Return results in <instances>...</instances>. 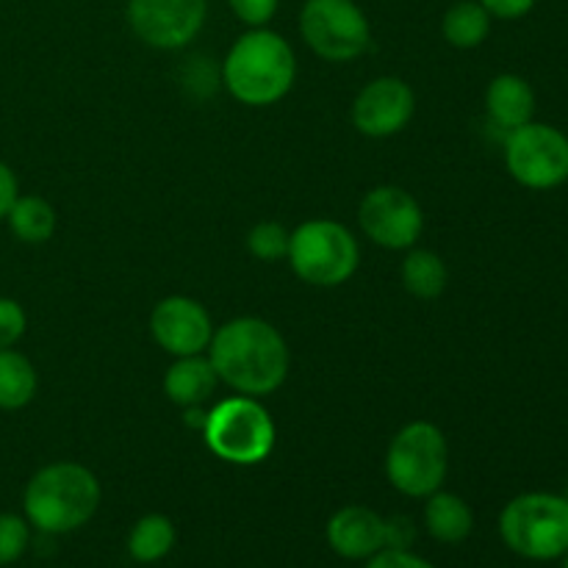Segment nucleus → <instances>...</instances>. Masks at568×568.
<instances>
[{
    "label": "nucleus",
    "mask_w": 568,
    "mask_h": 568,
    "mask_svg": "<svg viewBox=\"0 0 568 568\" xmlns=\"http://www.w3.org/2000/svg\"><path fill=\"white\" fill-rule=\"evenodd\" d=\"M364 568H436L430 560H425L422 555L410 552V549H381L377 555H372L366 560Z\"/></svg>",
    "instance_id": "27"
},
{
    "label": "nucleus",
    "mask_w": 568,
    "mask_h": 568,
    "mask_svg": "<svg viewBox=\"0 0 568 568\" xmlns=\"http://www.w3.org/2000/svg\"><path fill=\"white\" fill-rule=\"evenodd\" d=\"M564 568H568V549H566V555H564Z\"/></svg>",
    "instance_id": "31"
},
{
    "label": "nucleus",
    "mask_w": 568,
    "mask_h": 568,
    "mask_svg": "<svg viewBox=\"0 0 568 568\" xmlns=\"http://www.w3.org/2000/svg\"><path fill=\"white\" fill-rule=\"evenodd\" d=\"M28 316L17 300L0 297V349L14 347L22 336H26Z\"/></svg>",
    "instance_id": "25"
},
{
    "label": "nucleus",
    "mask_w": 568,
    "mask_h": 568,
    "mask_svg": "<svg viewBox=\"0 0 568 568\" xmlns=\"http://www.w3.org/2000/svg\"><path fill=\"white\" fill-rule=\"evenodd\" d=\"M416 114V94L403 78L381 75L366 83L358 94L349 116H353L355 131L369 139L397 136L408 128Z\"/></svg>",
    "instance_id": "12"
},
{
    "label": "nucleus",
    "mask_w": 568,
    "mask_h": 568,
    "mask_svg": "<svg viewBox=\"0 0 568 568\" xmlns=\"http://www.w3.org/2000/svg\"><path fill=\"white\" fill-rule=\"evenodd\" d=\"M388 527V547L386 549H410V541L416 538L414 525L405 516H394V519H386Z\"/></svg>",
    "instance_id": "30"
},
{
    "label": "nucleus",
    "mask_w": 568,
    "mask_h": 568,
    "mask_svg": "<svg viewBox=\"0 0 568 568\" xmlns=\"http://www.w3.org/2000/svg\"><path fill=\"white\" fill-rule=\"evenodd\" d=\"M566 503H568V488H566Z\"/></svg>",
    "instance_id": "32"
},
{
    "label": "nucleus",
    "mask_w": 568,
    "mask_h": 568,
    "mask_svg": "<svg viewBox=\"0 0 568 568\" xmlns=\"http://www.w3.org/2000/svg\"><path fill=\"white\" fill-rule=\"evenodd\" d=\"M31 544V525L26 516L0 514V566H11Z\"/></svg>",
    "instance_id": "24"
},
{
    "label": "nucleus",
    "mask_w": 568,
    "mask_h": 568,
    "mask_svg": "<svg viewBox=\"0 0 568 568\" xmlns=\"http://www.w3.org/2000/svg\"><path fill=\"white\" fill-rule=\"evenodd\" d=\"M300 37L320 59L347 64L372 48V26L355 0H305Z\"/></svg>",
    "instance_id": "8"
},
{
    "label": "nucleus",
    "mask_w": 568,
    "mask_h": 568,
    "mask_svg": "<svg viewBox=\"0 0 568 568\" xmlns=\"http://www.w3.org/2000/svg\"><path fill=\"white\" fill-rule=\"evenodd\" d=\"M486 114L494 128L510 133L532 122L536 114V92L530 81L516 72H503L486 89Z\"/></svg>",
    "instance_id": "15"
},
{
    "label": "nucleus",
    "mask_w": 568,
    "mask_h": 568,
    "mask_svg": "<svg viewBox=\"0 0 568 568\" xmlns=\"http://www.w3.org/2000/svg\"><path fill=\"white\" fill-rule=\"evenodd\" d=\"M358 222L366 239L383 250H410L425 231V214L416 197L405 189L375 186L358 205Z\"/></svg>",
    "instance_id": "10"
},
{
    "label": "nucleus",
    "mask_w": 568,
    "mask_h": 568,
    "mask_svg": "<svg viewBox=\"0 0 568 568\" xmlns=\"http://www.w3.org/2000/svg\"><path fill=\"white\" fill-rule=\"evenodd\" d=\"M399 277H403V286L408 294L419 300H436L447 288L449 270L442 255L433 253V250L410 247L408 255L403 258Z\"/></svg>",
    "instance_id": "20"
},
{
    "label": "nucleus",
    "mask_w": 568,
    "mask_h": 568,
    "mask_svg": "<svg viewBox=\"0 0 568 568\" xmlns=\"http://www.w3.org/2000/svg\"><path fill=\"white\" fill-rule=\"evenodd\" d=\"M288 239H292L288 227H283L275 220H266L250 227L247 250L253 258L264 261V264H275V261H283L288 255Z\"/></svg>",
    "instance_id": "23"
},
{
    "label": "nucleus",
    "mask_w": 568,
    "mask_h": 568,
    "mask_svg": "<svg viewBox=\"0 0 568 568\" xmlns=\"http://www.w3.org/2000/svg\"><path fill=\"white\" fill-rule=\"evenodd\" d=\"M325 538L338 558L369 560L388 547V527L377 510L366 505H344L327 521Z\"/></svg>",
    "instance_id": "14"
},
{
    "label": "nucleus",
    "mask_w": 568,
    "mask_h": 568,
    "mask_svg": "<svg viewBox=\"0 0 568 568\" xmlns=\"http://www.w3.org/2000/svg\"><path fill=\"white\" fill-rule=\"evenodd\" d=\"M297 78V55L281 33L250 28L236 39L222 61L225 89L242 105L264 109L286 98Z\"/></svg>",
    "instance_id": "2"
},
{
    "label": "nucleus",
    "mask_w": 568,
    "mask_h": 568,
    "mask_svg": "<svg viewBox=\"0 0 568 568\" xmlns=\"http://www.w3.org/2000/svg\"><path fill=\"white\" fill-rule=\"evenodd\" d=\"M449 471V447L442 427L433 422H410L386 449V480L403 497L427 499L444 486Z\"/></svg>",
    "instance_id": "7"
},
{
    "label": "nucleus",
    "mask_w": 568,
    "mask_h": 568,
    "mask_svg": "<svg viewBox=\"0 0 568 568\" xmlns=\"http://www.w3.org/2000/svg\"><path fill=\"white\" fill-rule=\"evenodd\" d=\"M480 3L497 20H521L536 9L538 0H480Z\"/></svg>",
    "instance_id": "28"
},
{
    "label": "nucleus",
    "mask_w": 568,
    "mask_h": 568,
    "mask_svg": "<svg viewBox=\"0 0 568 568\" xmlns=\"http://www.w3.org/2000/svg\"><path fill=\"white\" fill-rule=\"evenodd\" d=\"M39 375L14 347L0 349V410H20L37 397Z\"/></svg>",
    "instance_id": "21"
},
{
    "label": "nucleus",
    "mask_w": 568,
    "mask_h": 568,
    "mask_svg": "<svg viewBox=\"0 0 568 568\" xmlns=\"http://www.w3.org/2000/svg\"><path fill=\"white\" fill-rule=\"evenodd\" d=\"M233 17L250 28H266L281 9V0H227Z\"/></svg>",
    "instance_id": "26"
},
{
    "label": "nucleus",
    "mask_w": 568,
    "mask_h": 568,
    "mask_svg": "<svg viewBox=\"0 0 568 568\" xmlns=\"http://www.w3.org/2000/svg\"><path fill=\"white\" fill-rule=\"evenodd\" d=\"M175 541L178 532L172 519H166L164 514H148L128 532V555L136 564H159L172 552Z\"/></svg>",
    "instance_id": "22"
},
{
    "label": "nucleus",
    "mask_w": 568,
    "mask_h": 568,
    "mask_svg": "<svg viewBox=\"0 0 568 568\" xmlns=\"http://www.w3.org/2000/svg\"><path fill=\"white\" fill-rule=\"evenodd\" d=\"M505 547L527 560H558L568 549V503L547 491L519 494L499 514Z\"/></svg>",
    "instance_id": "5"
},
{
    "label": "nucleus",
    "mask_w": 568,
    "mask_h": 568,
    "mask_svg": "<svg viewBox=\"0 0 568 568\" xmlns=\"http://www.w3.org/2000/svg\"><path fill=\"white\" fill-rule=\"evenodd\" d=\"M286 258L303 283L336 288L358 272L361 247L353 231L342 222L308 220L292 231Z\"/></svg>",
    "instance_id": "6"
},
{
    "label": "nucleus",
    "mask_w": 568,
    "mask_h": 568,
    "mask_svg": "<svg viewBox=\"0 0 568 568\" xmlns=\"http://www.w3.org/2000/svg\"><path fill=\"white\" fill-rule=\"evenodd\" d=\"M214 331L216 327L209 311L186 294L164 297L161 303H155L153 314H150V333H153L155 344L172 358L209 353Z\"/></svg>",
    "instance_id": "13"
},
{
    "label": "nucleus",
    "mask_w": 568,
    "mask_h": 568,
    "mask_svg": "<svg viewBox=\"0 0 568 568\" xmlns=\"http://www.w3.org/2000/svg\"><path fill=\"white\" fill-rule=\"evenodd\" d=\"M491 20L494 17L488 14L480 0H458V3H453L444 11L442 33L453 48L475 50L491 33Z\"/></svg>",
    "instance_id": "19"
},
{
    "label": "nucleus",
    "mask_w": 568,
    "mask_h": 568,
    "mask_svg": "<svg viewBox=\"0 0 568 568\" xmlns=\"http://www.w3.org/2000/svg\"><path fill=\"white\" fill-rule=\"evenodd\" d=\"M505 166L525 189H558L568 181V136L544 122H527L505 133Z\"/></svg>",
    "instance_id": "9"
},
{
    "label": "nucleus",
    "mask_w": 568,
    "mask_h": 568,
    "mask_svg": "<svg viewBox=\"0 0 568 568\" xmlns=\"http://www.w3.org/2000/svg\"><path fill=\"white\" fill-rule=\"evenodd\" d=\"M6 222H9V231L14 233L17 242L44 244L53 239L59 216H55L53 205L39 194H20L6 214Z\"/></svg>",
    "instance_id": "18"
},
{
    "label": "nucleus",
    "mask_w": 568,
    "mask_h": 568,
    "mask_svg": "<svg viewBox=\"0 0 568 568\" xmlns=\"http://www.w3.org/2000/svg\"><path fill=\"white\" fill-rule=\"evenodd\" d=\"M100 497L103 491L92 469L75 460H55L28 480L22 510L28 525L44 536H67L92 521Z\"/></svg>",
    "instance_id": "3"
},
{
    "label": "nucleus",
    "mask_w": 568,
    "mask_h": 568,
    "mask_svg": "<svg viewBox=\"0 0 568 568\" xmlns=\"http://www.w3.org/2000/svg\"><path fill=\"white\" fill-rule=\"evenodd\" d=\"M425 527L438 544H460L475 530V514L458 494L438 488L425 499Z\"/></svg>",
    "instance_id": "17"
},
{
    "label": "nucleus",
    "mask_w": 568,
    "mask_h": 568,
    "mask_svg": "<svg viewBox=\"0 0 568 568\" xmlns=\"http://www.w3.org/2000/svg\"><path fill=\"white\" fill-rule=\"evenodd\" d=\"M203 438L211 453L233 466H258L272 455L277 427L258 397H227L205 414Z\"/></svg>",
    "instance_id": "4"
},
{
    "label": "nucleus",
    "mask_w": 568,
    "mask_h": 568,
    "mask_svg": "<svg viewBox=\"0 0 568 568\" xmlns=\"http://www.w3.org/2000/svg\"><path fill=\"white\" fill-rule=\"evenodd\" d=\"M216 383L220 377L209 355H183L166 369L164 394L178 408H200L216 392Z\"/></svg>",
    "instance_id": "16"
},
{
    "label": "nucleus",
    "mask_w": 568,
    "mask_h": 568,
    "mask_svg": "<svg viewBox=\"0 0 568 568\" xmlns=\"http://www.w3.org/2000/svg\"><path fill=\"white\" fill-rule=\"evenodd\" d=\"M125 14L148 48L181 50L203 31L209 0H128Z\"/></svg>",
    "instance_id": "11"
},
{
    "label": "nucleus",
    "mask_w": 568,
    "mask_h": 568,
    "mask_svg": "<svg viewBox=\"0 0 568 568\" xmlns=\"http://www.w3.org/2000/svg\"><path fill=\"white\" fill-rule=\"evenodd\" d=\"M17 197H20V183H17L14 170L0 161V220H6Z\"/></svg>",
    "instance_id": "29"
},
{
    "label": "nucleus",
    "mask_w": 568,
    "mask_h": 568,
    "mask_svg": "<svg viewBox=\"0 0 568 568\" xmlns=\"http://www.w3.org/2000/svg\"><path fill=\"white\" fill-rule=\"evenodd\" d=\"M209 358L220 383L244 397L275 394L288 377L286 338L261 316H239L216 327Z\"/></svg>",
    "instance_id": "1"
}]
</instances>
